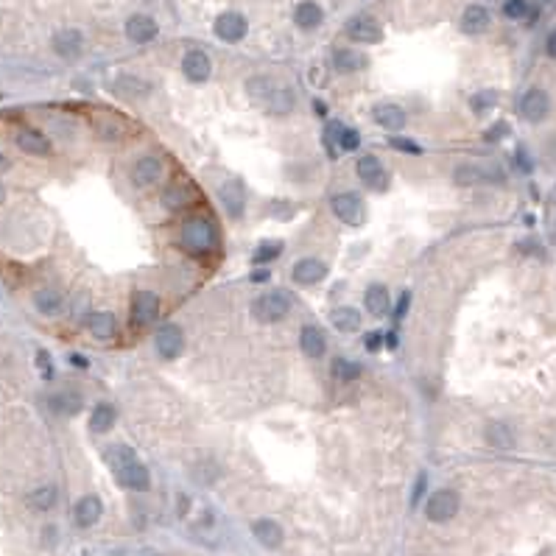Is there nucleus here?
<instances>
[{"instance_id": "nucleus-36", "label": "nucleus", "mask_w": 556, "mask_h": 556, "mask_svg": "<svg viewBox=\"0 0 556 556\" xmlns=\"http://www.w3.org/2000/svg\"><path fill=\"white\" fill-rule=\"evenodd\" d=\"M56 500H59V489L56 486H40V489H34L31 495H29V506L34 509V511H51L54 506H56Z\"/></svg>"}, {"instance_id": "nucleus-15", "label": "nucleus", "mask_w": 556, "mask_h": 556, "mask_svg": "<svg viewBox=\"0 0 556 556\" xmlns=\"http://www.w3.org/2000/svg\"><path fill=\"white\" fill-rule=\"evenodd\" d=\"M294 283L296 285H316L327 277V263L319 257H302L294 263Z\"/></svg>"}, {"instance_id": "nucleus-27", "label": "nucleus", "mask_w": 556, "mask_h": 556, "mask_svg": "<svg viewBox=\"0 0 556 556\" xmlns=\"http://www.w3.org/2000/svg\"><path fill=\"white\" fill-rule=\"evenodd\" d=\"M193 199H196V191L191 188V184H184V182H173L170 188L162 193V205L168 210H182V207L193 205Z\"/></svg>"}, {"instance_id": "nucleus-51", "label": "nucleus", "mask_w": 556, "mask_h": 556, "mask_svg": "<svg viewBox=\"0 0 556 556\" xmlns=\"http://www.w3.org/2000/svg\"><path fill=\"white\" fill-rule=\"evenodd\" d=\"M70 363H73L76 369H87V366H90V360H87L84 355H79V352H73V355H70Z\"/></svg>"}, {"instance_id": "nucleus-25", "label": "nucleus", "mask_w": 556, "mask_h": 556, "mask_svg": "<svg viewBox=\"0 0 556 556\" xmlns=\"http://www.w3.org/2000/svg\"><path fill=\"white\" fill-rule=\"evenodd\" d=\"M492 23V15L484 9V6H467L464 15H461V31L475 37V34H484Z\"/></svg>"}, {"instance_id": "nucleus-54", "label": "nucleus", "mask_w": 556, "mask_h": 556, "mask_svg": "<svg viewBox=\"0 0 556 556\" xmlns=\"http://www.w3.org/2000/svg\"><path fill=\"white\" fill-rule=\"evenodd\" d=\"M313 109H316V115H321V118H327V106L321 104V101H313Z\"/></svg>"}, {"instance_id": "nucleus-9", "label": "nucleus", "mask_w": 556, "mask_h": 556, "mask_svg": "<svg viewBox=\"0 0 556 556\" xmlns=\"http://www.w3.org/2000/svg\"><path fill=\"white\" fill-rule=\"evenodd\" d=\"M219 202H221V207H224V213L230 219H241L244 210H246V191H244V184L238 179H227L221 188H219Z\"/></svg>"}, {"instance_id": "nucleus-48", "label": "nucleus", "mask_w": 556, "mask_h": 556, "mask_svg": "<svg viewBox=\"0 0 556 556\" xmlns=\"http://www.w3.org/2000/svg\"><path fill=\"white\" fill-rule=\"evenodd\" d=\"M506 134H509V123H503V120H500V123H495L492 129H486V134H484V137H486L489 143H495V140H500V137H506Z\"/></svg>"}, {"instance_id": "nucleus-49", "label": "nucleus", "mask_w": 556, "mask_h": 556, "mask_svg": "<svg viewBox=\"0 0 556 556\" xmlns=\"http://www.w3.org/2000/svg\"><path fill=\"white\" fill-rule=\"evenodd\" d=\"M363 347H366L369 352H378V349L383 347V333H369V335L363 338Z\"/></svg>"}, {"instance_id": "nucleus-34", "label": "nucleus", "mask_w": 556, "mask_h": 556, "mask_svg": "<svg viewBox=\"0 0 556 556\" xmlns=\"http://www.w3.org/2000/svg\"><path fill=\"white\" fill-rule=\"evenodd\" d=\"M330 375H333L338 383H355V381L363 375V369H360V363H358V360L335 358V360L330 363Z\"/></svg>"}, {"instance_id": "nucleus-11", "label": "nucleus", "mask_w": 556, "mask_h": 556, "mask_svg": "<svg viewBox=\"0 0 556 556\" xmlns=\"http://www.w3.org/2000/svg\"><path fill=\"white\" fill-rule=\"evenodd\" d=\"M503 173L498 168H486L478 162H464L453 170V182L456 184H484V182H500Z\"/></svg>"}, {"instance_id": "nucleus-33", "label": "nucleus", "mask_w": 556, "mask_h": 556, "mask_svg": "<svg viewBox=\"0 0 556 556\" xmlns=\"http://www.w3.org/2000/svg\"><path fill=\"white\" fill-rule=\"evenodd\" d=\"M484 439L492 450H511L514 447V434L503 422H489L486 431H484Z\"/></svg>"}, {"instance_id": "nucleus-38", "label": "nucleus", "mask_w": 556, "mask_h": 556, "mask_svg": "<svg viewBox=\"0 0 556 556\" xmlns=\"http://www.w3.org/2000/svg\"><path fill=\"white\" fill-rule=\"evenodd\" d=\"M344 129H347V126H344L341 120H327V126H324V148H327V157H330V159L338 157V140H341Z\"/></svg>"}, {"instance_id": "nucleus-10", "label": "nucleus", "mask_w": 556, "mask_h": 556, "mask_svg": "<svg viewBox=\"0 0 556 556\" xmlns=\"http://www.w3.org/2000/svg\"><path fill=\"white\" fill-rule=\"evenodd\" d=\"M355 173H358V179H360L363 184H369V188H375V191H383L386 182H389V173H386L383 162H381L375 154L360 157L358 165H355Z\"/></svg>"}, {"instance_id": "nucleus-12", "label": "nucleus", "mask_w": 556, "mask_h": 556, "mask_svg": "<svg viewBox=\"0 0 556 556\" xmlns=\"http://www.w3.org/2000/svg\"><path fill=\"white\" fill-rule=\"evenodd\" d=\"M159 316V296L151 291H137L132 296V321L137 327H148Z\"/></svg>"}, {"instance_id": "nucleus-18", "label": "nucleus", "mask_w": 556, "mask_h": 556, "mask_svg": "<svg viewBox=\"0 0 556 556\" xmlns=\"http://www.w3.org/2000/svg\"><path fill=\"white\" fill-rule=\"evenodd\" d=\"M299 349H302L305 358H310V360L324 358V352H327V338H324L321 327H316V324H305L302 333H299Z\"/></svg>"}, {"instance_id": "nucleus-41", "label": "nucleus", "mask_w": 556, "mask_h": 556, "mask_svg": "<svg viewBox=\"0 0 556 556\" xmlns=\"http://www.w3.org/2000/svg\"><path fill=\"white\" fill-rule=\"evenodd\" d=\"M498 104V95L492 93V90H484V93H475L472 98H470V109L475 112V115H484V112H489L492 106Z\"/></svg>"}, {"instance_id": "nucleus-43", "label": "nucleus", "mask_w": 556, "mask_h": 556, "mask_svg": "<svg viewBox=\"0 0 556 556\" xmlns=\"http://www.w3.org/2000/svg\"><path fill=\"white\" fill-rule=\"evenodd\" d=\"M358 145H360V132L358 129H344V134L338 140V148L341 151H358Z\"/></svg>"}, {"instance_id": "nucleus-24", "label": "nucleus", "mask_w": 556, "mask_h": 556, "mask_svg": "<svg viewBox=\"0 0 556 556\" xmlns=\"http://www.w3.org/2000/svg\"><path fill=\"white\" fill-rule=\"evenodd\" d=\"M363 305H366V310L372 313V316H386L389 308H392L389 288L381 285V283H372V285L366 288V294H363Z\"/></svg>"}, {"instance_id": "nucleus-6", "label": "nucleus", "mask_w": 556, "mask_h": 556, "mask_svg": "<svg viewBox=\"0 0 556 556\" xmlns=\"http://www.w3.org/2000/svg\"><path fill=\"white\" fill-rule=\"evenodd\" d=\"M154 347H157L159 358H165V360L179 358L182 349H184V333H182V327L173 324V321L162 324V327L157 330V335H154Z\"/></svg>"}, {"instance_id": "nucleus-42", "label": "nucleus", "mask_w": 556, "mask_h": 556, "mask_svg": "<svg viewBox=\"0 0 556 556\" xmlns=\"http://www.w3.org/2000/svg\"><path fill=\"white\" fill-rule=\"evenodd\" d=\"M503 15L509 20H525V17H531V6L525 3V0H506V3H503Z\"/></svg>"}, {"instance_id": "nucleus-44", "label": "nucleus", "mask_w": 556, "mask_h": 556, "mask_svg": "<svg viewBox=\"0 0 556 556\" xmlns=\"http://www.w3.org/2000/svg\"><path fill=\"white\" fill-rule=\"evenodd\" d=\"M389 145H392L395 151H406V154H422V148H420L417 143L406 140V137H389Z\"/></svg>"}, {"instance_id": "nucleus-53", "label": "nucleus", "mask_w": 556, "mask_h": 556, "mask_svg": "<svg viewBox=\"0 0 556 556\" xmlns=\"http://www.w3.org/2000/svg\"><path fill=\"white\" fill-rule=\"evenodd\" d=\"M383 344H386L389 349H397V344H400V341H397V333H383Z\"/></svg>"}, {"instance_id": "nucleus-40", "label": "nucleus", "mask_w": 556, "mask_h": 556, "mask_svg": "<svg viewBox=\"0 0 556 556\" xmlns=\"http://www.w3.org/2000/svg\"><path fill=\"white\" fill-rule=\"evenodd\" d=\"M283 255V244L280 241H263L260 246H257V252H255V263L260 266V263H271V260H277Z\"/></svg>"}, {"instance_id": "nucleus-17", "label": "nucleus", "mask_w": 556, "mask_h": 556, "mask_svg": "<svg viewBox=\"0 0 556 556\" xmlns=\"http://www.w3.org/2000/svg\"><path fill=\"white\" fill-rule=\"evenodd\" d=\"M157 34H159V26H157V20L148 17V15H134V17L126 20V37H129L132 42H137V45L151 42Z\"/></svg>"}, {"instance_id": "nucleus-3", "label": "nucleus", "mask_w": 556, "mask_h": 556, "mask_svg": "<svg viewBox=\"0 0 556 556\" xmlns=\"http://www.w3.org/2000/svg\"><path fill=\"white\" fill-rule=\"evenodd\" d=\"M291 308H294V299L288 291H269L252 302V316L263 324H274V321H283L291 313Z\"/></svg>"}, {"instance_id": "nucleus-31", "label": "nucleus", "mask_w": 556, "mask_h": 556, "mask_svg": "<svg viewBox=\"0 0 556 556\" xmlns=\"http://www.w3.org/2000/svg\"><path fill=\"white\" fill-rule=\"evenodd\" d=\"M321 20H324V12H321L319 3H313V0H305V3H299L296 12H294V23H296L299 29H305V31L319 29Z\"/></svg>"}, {"instance_id": "nucleus-19", "label": "nucleus", "mask_w": 556, "mask_h": 556, "mask_svg": "<svg viewBox=\"0 0 556 556\" xmlns=\"http://www.w3.org/2000/svg\"><path fill=\"white\" fill-rule=\"evenodd\" d=\"M48 406H51V411L59 414V417H73V414L81 411L84 397H81V392H76V389H59V392H54V395L48 397Z\"/></svg>"}, {"instance_id": "nucleus-20", "label": "nucleus", "mask_w": 556, "mask_h": 556, "mask_svg": "<svg viewBox=\"0 0 556 556\" xmlns=\"http://www.w3.org/2000/svg\"><path fill=\"white\" fill-rule=\"evenodd\" d=\"M101 514H104V503H101L98 495H84V498L76 503V509H73V520H76V525H81V528L95 525V523L101 520Z\"/></svg>"}, {"instance_id": "nucleus-30", "label": "nucleus", "mask_w": 556, "mask_h": 556, "mask_svg": "<svg viewBox=\"0 0 556 556\" xmlns=\"http://www.w3.org/2000/svg\"><path fill=\"white\" fill-rule=\"evenodd\" d=\"M87 327H90V333H93L95 338H101V341H106V338H112V335L118 333V321H115V316L106 313V310H93V313L87 316Z\"/></svg>"}, {"instance_id": "nucleus-55", "label": "nucleus", "mask_w": 556, "mask_h": 556, "mask_svg": "<svg viewBox=\"0 0 556 556\" xmlns=\"http://www.w3.org/2000/svg\"><path fill=\"white\" fill-rule=\"evenodd\" d=\"M252 280H255V283H266V280H269V271H257V274H252Z\"/></svg>"}, {"instance_id": "nucleus-46", "label": "nucleus", "mask_w": 556, "mask_h": 556, "mask_svg": "<svg viewBox=\"0 0 556 556\" xmlns=\"http://www.w3.org/2000/svg\"><path fill=\"white\" fill-rule=\"evenodd\" d=\"M37 366H40V372H42V378H45V381H51V378H54V369H51V355H48L45 349H40V352H37Z\"/></svg>"}, {"instance_id": "nucleus-2", "label": "nucleus", "mask_w": 556, "mask_h": 556, "mask_svg": "<svg viewBox=\"0 0 556 556\" xmlns=\"http://www.w3.org/2000/svg\"><path fill=\"white\" fill-rule=\"evenodd\" d=\"M179 244L191 255H207L219 244V230L207 216H191L179 230Z\"/></svg>"}, {"instance_id": "nucleus-1", "label": "nucleus", "mask_w": 556, "mask_h": 556, "mask_svg": "<svg viewBox=\"0 0 556 556\" xmlns=\"http://www.w3.org/2000/svg\"><path fill=\"white\" fill-rule=\"evenodd\" d=\"M104 461L109 464V470L115 472V478L132 489V492H148L151 489V472L148 467L134 456L132 447L126 445H112L104 450Z\"/></svg>"}, {"instance_id": "nucleus-8", "label": "nucleus", "mask_w": 556, "mask_h": 556, "mask_svg": "<svg viewBox=\"0 0 556 556\" xmlns=\"http://www.w3.org/2000/svg\"><path fill=\"white\" fill-rule=\"evenodd\" d=\"M347 37L352 42H363V45H372V42H381L383 40V29L375 17L369 15H358L347 23Z\"/></svg>"}, {"instance_id": "nucleus-4", "label": "nucleus", "mask_w": 556, "mask_h": 556, "mask_svg": "<svg viewBox=\"0 0 556 556\" xmlns=\"http://www.w3.org/2000/svg\"><path fill=\"white\" fill-rule=\"evenodd\" d=\"M333 213H335V219H338L341 224H347V227H360V224L366 221V205H363V199H360L358 193H352V191L333 196Z\"/></svg>"}, {"instance_id": "nucleus-56", "label": "nucleus", "mask_w": 556, "mask_h": 556, "mask_svg": "<svg viewBox=\"0 0 556 556\" xmlns=\"http://www.w3.org/2000/svg\"><path fill=\"white\" fill-rule=\"evenodd\" d=\"M3 202H6V188L0 184V205H3Z\"/></svg>"}, {"instance_id": "nucleus-23", "label": "nucleus", "mask_w": 556, "mask_h": 556, "mask_svg": "<svg viewBox=\"0 0 556 556\" xmlns=\"http://www.w3.org/2000/svg\"><path fill=\"white\" fill-rule=\"evenodd\" d=\"M252 534H255V539L263 545V548H280L283 545V525L277 523V520H271V517H263V520H257L255 525H252Z\"/></svg>"}, {"instance_id": "nucleus-29", "label": "nucleus", "mask_w": 556, "mask_h": 556, "mask_svg": "<svg viewBox=\"0 0 556 556\" xmlns=\"http://www.w3.org/2000/svg\"><path fill=\"white\" fill-rule=\"evenodd\" d=\"M366 56L360 54V51H355V48H338L335 54H333V67L338 70V73H358V70H363L366 67Z\"/></svg>"}, {"instance_id": "nucleus-14", "label": "nucleus", "mask_w": 556, "mask_h": 556, "mask_svg": "<svg viewBox=\"0 0 556 556\" xmlns=\"http://www.w3.org/2000/svg\"><path fill=\"white\" fill-rule=\"evenodd\" d=\"M182 73L188 76L191 81L202 84V81L210 79V73H213V62H210V56H207L205 51L193 48V51L184 54V59H182Z\"/></svg>"}, {"instance_id": "nucleus-13", "label": "nucleus", "mask_w": 556, "mask_h": 556, "mask_svg": "<svg viewBox=\"0 0 556 556\" xmlns=\"http://www.w3.org/2000/svg\"><path fill=\"white\" fill-rule=\"evenodd\" d=\"M216 37L224 40V42H241L246 37V17L238 15V12H224L216 17Z\"/></svg>"}, {"instance_id": "nucleus-21", "label": "nucleus", "mask_w": 556, "mask_h": 556, "mask_svg": "<svg viewBox=\"0 0 556 556\" xmlns=\"http://www.w3.org/2000/svg\"><path fill=\"white\" fill-rule=\"evenodd\" d=\"M372 120L378 123V126H383L386 132H400L403 126H406V109L403 106H397V104H378L375 109H372Z\"/></svg>"}, {"instance_id": "nucleus-16", "label": "nucleus", "mask_w": 556, "mask_h": 556, "mask_svg": "<svg viewBox=\"0 0 556 556\" xmlns=\"http://www.w3.org/2000/svg\"><path fill=\"white\" fill-rule=\"evenodd\" d=\"M159 176H162V162H159L157 157H151V154L140 157V159L134 162V168H132V182H134V188H148V184L159 182Z\"/></svg>"}, {"instance_id": "nucleus-52", "label": "nucleus", "mask_w": 556, "mask_h": 556, "mask_svg": "<svg viewBox=\"0 0 556 556\" xmlns=\"http://www.w3.org/2000/svg\"><path fill=\"white\" fill-rule=\"evenodd\" d=\"M545 51H548V56H556V31H550V34H548V42H545Z\"/></svg>"}, {"instance_id": "nucleus-45", "label": "nucleus", "mask_w": 556, "mask_h": 556, "mask_svg": "<svg viewBox=\"0 0 556 556\" xmlns=\"http://www.w3.org/2000/svg\"><path fill=\"white\" fill-rule=\"evenodd\" d=\"M408 308H411V291H403L400 299H397V305H395V319L403 321L406 313H408Z\"/></svg>"}, {"instance_id": "nucleus-5", "label": "nucleus", "mask_w": 556, "mask_h": 556, "mask_svg": "<svg viewBox=\"0 0 556 556\" xmlns=\"http://www.w3.org/2000/svg\"><path fill=\"white\" fill-rule=\"evenodd\" d=\"M459 506H461L459 492H453V489H439V492H434V495L428 498L425 514H428L431 523H450V520L459 514Z\"/></svg>"}, {"instance_id": "nucleus-50", "label": "nucleus", "mask_w": 556, "mask_h": 556, "mask_svg": "<svg viewBox=\"0 0 556 556\" xmlns=\"http://www.w3.org/2000/svg\"><path fill=\"white\" fill-rule=\"evenodd\" d=\"M514 159H517L514 165H517V168H520L523 173H531V170H534V162H531V157H528V154H525L523 148H520V151L514 154Z\"/></svg>"}, {"instance_id": "nucleus-47", "label": "nucleus", "mask_w": 556, "mask_h": 556, "mask_svg": "<svg viewBox=\"0 0 556 556\" xmlns=\"http://www.w3.org/2000/svg\"><path fill=\"white\" fill-rule=\"evenodd\" d=\"M425 486H428V475H425V472H420V475H417V484H414V492H411V506H417V503L422 500V495H425Z\"/></svg>"}, {"instance_id": "nucleus-28", "label": "nucleus", "mask_w": 556, "mask_h": 556, "mask_svg": "<svg viewBox=\"0 0 556 556\" xmlns=\"http://www.w3.org/2000/svg\"><path fill=\"white\" fill-rule=\"evenodd\" d=\"M294 104H296V98H294V93L288 90V87H271V93L263 98V106L271 112V115H288L291 109H294Z\"/></svg>"}, {"instance_id": "nucleus-35", "label": "nucleus", "mask_w": 556, "mask_h": 556, "mask_svg": "<svg viewBox=\"0 0 556 556\" xmlns=\"http://www.w3.org/2000/svg\"><path fill=\"white\" fill-rule=\"evenodd\" d=\"M330 321H333V327L338 333H355L360 327V313L355 308H349V305H341V308H335L330 313Z\"/></svg>"}, {"instance_id": "nucleus-32", "label": "nucleus", "mask_w": 556, "mask_h": 556, "mask_svg": "<svg viewBox=\"0 0 556 556\" xmlns=\"http://www.w3.org/2000/svg\"><path fill=\"white\" fill-rule=\"evenodd\" d=\"M115 422H118V408H115L112 403H98V406L93 408V414H90V428H93V434H106V431L115 428Z\"/></svg>"}, {"instance_id": "nucleus-26", "label": "nucleus", "mask_w": 556, "mask_h": 556, "mask_svg": "<svg viewBox=\"0 0 556 556\" xmlns=\"http://www.w3.org/2000/svg\"><path fill=\"white\" fill-rule=\"evenodd\" d=\"M17 145L31 157H48L51 154V140L37 129H23L17 134Z\"/></svg>"}, {"instance_id": "nucleus-22", "label": "nucleus", "mask_w": 556, "mask_h": 556, "mask_svg": "<svg viewBox=\"0 0 556 556\" xmlns=\"http://www.w3.org/2000/svg\"><path fill=\"white\" fill-rule=\"evenodd\" d=\"M81 48H84V37L81 31L76 29H65L54 37V51L62 56V59H79L81 56Z\"/></svg>"}, {"instance_id": "nucleus-7", "label": "nucleus", "mask_w": 556, "mask_h": 556, "mask_svg": "<svg viewBox=\"0 0 556 556\" xmlns=\"http://www.w3.org/2000/svg\"><path fill=\"white\" fill-rule=\"evenodd\" d=\"M548 112H550V98H548L545 90L531 87V90L523 93V98H520V115H523L528 123H539V120H545Z\"/></svg>"}, {"instance_id": "nucleus-37", "label": "nucleus", "mask_w": 556, "mask_h": 556, "mask_svg": "<svg viewBox=\"0 0 556 556\" xmlns=\"http://www.w3.org/2000/svg\"><path fill=\"white\" fill-rule=\"evenodd\" d=\"M34 305L42 316H54V313L62 310V294L54 291V288H42V291L34 294Z\"/></svg>"}, {"instance_id": "nucleus-39", "label": "nucleus", "mask_w": 556, "mask_h": 556, "mask_svg": "<svg viewBox=\"0 0 556 556\" xmlns=\"http://www.w3.org/2000/svg\"><path fill=\"white\" fill-rule=\"evenodd\" d=\"M115 90L120 93V95H129V98H140V95H145L151 87L145 84V81H140V79H134V76H120L118 81H115Z\"/></svg>"}]
</instances>
